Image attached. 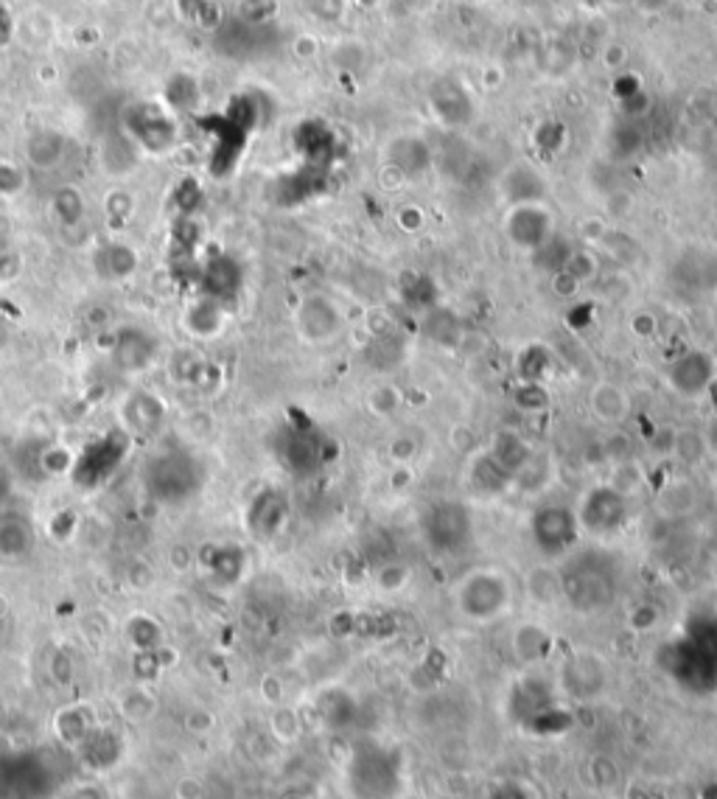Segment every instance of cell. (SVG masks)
<instances>
[{"mask_svg": "<svg viewBox=\"0 0 717 799\" xmlns=\"http://www.w3.org/2000/svg\"><path fill=\"white\" fill-rule=\"evenodd\" d=\"M561 598L580 614L605 612L619 595V567L603 550L569 553L558 572Z\"/></svg>", "mask_w": 717, "mask_h": 799, "instance_id": "obj_1", "label": "cell"}, {"mask_svg": "<svg viewBox=\"0 0 717 799\" xmlns=\"http://www.w3.org/2000/svg\"><path fill=\"white\" fill-rule=\"evenodd\" d=\"M664 671L689 693H715L717 690V617L692 620L681 640L667 645Z\"/></svg>", "mask_w": 717, "mask_h": 799, "instance_id": "obj_2", "label": "cell"}, {"mask_svg": "<svg viewBox=\"0 0 717 799\" xmlns=\"http://www.w3.org/2000/svg\"><path fill=\"white\" fill-rule=\"evenodd\" d=\"M407 785L401 749L379 741L353 746L345 763V791L351 799H398Z\"/></svg>", "mask_w": 717, "mask_h": 799, "instance_id": "obj_3", "label": "cell"}, {"mask_svg": "<svg viewBox=\"0 0 717 799\" xmlns=\"http://www.w3.org/2000/svg\"><path fill=\"white\" fill-rule=\"evenodd\" d=\"M143 483L157 502L177 505V502L191 500L202 488L205 466L185 449H166L146 463Z\"/></svg>", "mask_w": 717, "mask_h": 799, "instance_id": "obj_4", "label": "cell"}, {"mask_svg": "<svg viewBox=\"0 0 717 799\" xmlns=\"http://www.w3.org/2000/svg\"><path fill=\"white\" fill-rule=\"evenodd\" d=\"M510 718L519 724L524 732L538 735V738H552L561 735L572 727V715L563 710L555 693L549 690L544 679L530 676L524 679L513 693H510Z\"/></svg>", "mask_w": 717, "mask_h": 799, "instance_id": "obj_5", "label": "cell"}, {"mask_svg": "<svg viewBox=\"0 0 717 799\" xmlns=\"http://www.w3.org/2000/svg\"><path fill=\"white\" fill-rule=\"evenodd\" d=\"M454 603L465 620L493 623L502 614L510 612L513 589H510L507 575L491 570V567H482V570H471L468 575H463V581L454 589Z\"/></svg>", "mask_w": 717, "mask_h": 799, "instance_id": "obj_6", "label": "cell"}, {"mask_svg": "<svg viewBox=\"0 0 717 799\" xmlns=\"http://www.w3.org/2000/svg\"><path fill=\"white\" fill-rule=\"evenodd\" d=\"M421 530L435 556L454 558L468 550L474 525H471V514L463 502L440 500L423 514Z\"/></svg>", "mask_w": 717, "mask_h": 799, "instance_id": "obj_7", "label": "cell"}, {"mask_svg": "<svg viewBox=\"0 0 717 799\" xmlns=\"http://www.w3.org/2000/svg\"><path fill=\"white\" fill-rule=\"evenodd\" d=\"M530 536L541 556L566 558L569 553H575V544L580 539L577 511L561 502L541 505L530 519Z\"/></svg>", "mask_w": 717, "mask_h": 799, "instance_id": "obj_8", "label": "cell"}, {"mask_svg": "<svg viewBox=\"0 0 717 799\" xmlns=\"http://www.w3.org/2000/svg\"><path fill=\"white\" fill-rule=\"evenodd\" d=\"M628 500L619 488H591L586 500L577 511L580 533H589L594 539H611L625 528L628 522Z\"/></svg>", "mask_w": 717, "mask_h": 799, "instance_id": "obj_9", "label": "cell"}, {"mask_svg": "<svg viewBox=\"0 0 717 799\" xmlns=\"http://www.w3.org/2000/svg\"><path fill=\"white\" fill-rule=\"evenodd\" d=\"M561 693L577 704H591L608 690V665L594 651H577L569 654L561 665L558 676Z\"/></svg>", "mask_w": 717, "mask_h": 799, "instance_id": "obj_10", "label": "cell"}, {"mask_svg": "<svg viewBox=\"0 0 717 799\" xmlns=\"http://www.w3.org/2000/svg\"><path fill=\"white\" fill-rule=\"evenodd\" d=\"M124 455H127V438L121 432H107L104 438L90 443L76 460L73 480L82 486H99L121 466Z\"/></svg>", "mask_w": 717, "mask_h": 799, "instance_id": "obj_11", "label": "cell"}, {"mask_svg": "<svg viewBox=\"0 0 717 799\" xmlns=\"http://www.w3.org/2000/svg\"><path fill=\"white\" fill-rule=\"evenodd\" d=\"M712 379H715V362L703 351H689L681 359H675L670 368V385L687 399L701 396L712 385Z\"/></svg>", "mask_w": 717, "mask_h": 799, "instance_id": "obj_12", "label": "cell"}, {"mask_svg": "<svg viewBox=\"0 0 717 799\" xmlns=\"http://www.w3.org/2000/svg\"><path fill=\"white\" fill-rule=\"evenodd\" d=\"M278 452L286 460L289 471H314V466H320L323 460V441L311 432V429H292L283 443L278 446Z\"/></svg>", "mask_w": 717, "mask_h": 799, "instance_id": "obj_13", "label": "cell"}, {"mask_svg": "<svg viewBox=\"0 0 717 799\" xmlns=\"http://www.w3.org/2000/svg\"><path fill=\"white\" fill-rule=\"evenodd\" d=\"M339 314L337 309L323 298H311L303 309H300V331L309 340H328L339 331Z\"/></svg>", "mask_w": 717, "mask_h": 799, "instance_id": "obj_14", "label": "cell"}, {"mask_svg": "<svg viewBox=\"0 0 717 799\" xmlns=\"http://www.w3.org/2000/svg\"><path fill=\"white\" fill-rule=\"evenodd\" d=\"M488 457H491L493 463L513 480V477H519L521 471L527 469V463H530V449H527V443L521 441L519 435H513V432H499L496 441H493L491 452H488Z\"/></svg>", "mask_w": 717, "mask_h": 799, "instance_id": "obj_15", "label": "cell"}, {"mask_svg": "<svg viewBox=\"0 0 717 799\" xmlns=\"http://www.w3.org/2000/svg\"><path fill=\"white\" fill-rule=\"evenodd\" d=\"M591 413L605 424H622L631 413V399L622 387L603 382L591 390Z\"/></svg>", "mask_w": 717, "mask_h": 799, "instance_id": "obj_16", "label": "cell"}, {"mask_svg": "<svg viewBox=\"0 0 717 799\" xmlns=\"http://www.w3.org/2000/svg\"><path fill=\"white\" fill-rule=\"evenodd\" d=\"M34 544V530L29 519L20 514L0 516V556L20 558L26 556Z\"/></svg>", "mask_w": 717, "mask_h": 799, "instance_id": "obj_17", "label": "cell"}, {"mask_svg": "<svg viewBox=\"0 0 717 799\" xmlns=\"http://www.w3.org/2000/svg\"><path fill=\"white\" fill-rule=\"evenodd\" d=\"M283 519H286V502L281 494L275 491H264L258 500L253 502V511H250V525L255 533H261L264 539H269L275 530L281 528Z\"/></svg>", "mask_w": 717, "mask_h": 799, "instance_id": "obj_18", "label": "cell"}, {"mask_svg": "<svg viewBox=\"0 0 717 799\" xmlns=\"http://www.w3.org/2000/svg\"><path fill=\"white\" fill-rule=\"evenodd\" d=\"M513 648L519 654L521 662H541L547 657V651L552 648V634H547L541 626H521L516 631V640H513Z\"/></svg>", "mask_w": 717, "mask_h": 799, "instance_id": "obj_19", "label": "cell"}, {"mask_svg": "<svg viewBox=\"0 0 717 799\" xmlns=\"http://www.w3.org/2000/svg\"><path fill=\"white\" fill-rule=\"evenodd\" d=\"M152 348H155V343H152V337L146 334V331L141 329H127L118 334V343H115V354H118V362L124 365V368H129L132 371V354H138V362H141V368L152 359Z\"/></svg>", "mask_w": 717, "mask_h": 799, "instance_id": "obj_20", "label": "cell"}, {"mask_svg": "<svg viewBox=\"0 0 717 799\" xmlns=\"http://www.w3.org/2000/svg\"><path fill=\"white\" fill-rule=\"evenodd\" d=\"M127 418L129 424L135 429H141V432H146V429H155L157 421H160V404H157L152 396H143V393H138V396H132L127 404Z\"/></svg>", "mask_w": 717, "mask_h": 799, "instance_id": "obj_21", "label": "cell"}, {"mask_svg": "<svg viewBox=\"0 0 717 799\" xmlns=\"http://www.w3.org/2000/svg\"><path fill=\"white\" fill-rule=\"evenodd\" d=\"M482 799H538V794H535V788L530 783L516 780V777H507V780L493 783Z\"/></svg>", "mask_w": 717, "mask_h": 799, "instance_id": "obj_22", "label": "cell"}, {"mask_svg": "<svg viewBox=\"0 0 717 799\" xmlns=\"http://www.w3.org/2000/svg\"><path fill=\"white\" fill-rule=\"evenodd\" d=\"M121 713L127 715L129 721H146L155 715V699L143 690H132L121 701Z\"/></svg>", "mask_w": 717, "mask_h": 799, "instance_id": "obj_23", "label": "cell"}, {"mask_svg": "<svg viewBox=\"0 0 717 799\" xmlns=\"http://www.w3.org/2000/svg\"><path fill=\"white\" fill-rule=\"evenodd\" d=\"M205 797V785L197 777H180V783L174 785V799H202Z\"/></svg>", "mask_w": 717, "mask_h": 799, "instance_id": "obj_24", "label": "cell"}, {"mask_svg": "<svg viewBox=\"0 0 717 799\" xmlns=\"http://www.w3.org/2000/svg\"><path fill=\"white\" fill-rule=\"evenodd\" d=\"M283 799H297V797H295V794H286V797H283Z\"/></svg>", "mask_w": 717, "mask_h": 799, "instance_id": "obj_25", "label": "cell"}]
</instances>
